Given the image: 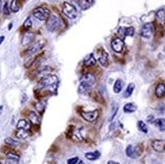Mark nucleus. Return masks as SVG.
<instances>
[{"instance_id": "1", "label": "nucleus", "mask_w": 165, "mask_h": 164, "mask_svg": "<svg viewBox=\"0 0 165 164\" xmlns=\"http://www.w3.org/2000/svg\"><path fill=\"white\" fill-rule=\"evenodd\" d=\"M96 78L92 73H85L80 77V84L78 86V92L85 93L95 85Z\"/></svg>"}, {"instance_id": "2", "label": "nucleus", "mask_w": 165, "mask_h": 164, "mask_svg": "<svg viewBox=\"0 0 165 164\" xmlns=\"http://www.w3.org/2000/svg\"><path fill=\"white\" fill-rule=\"evenodd\" d=\"M58 83H59V78L57 75L48 74L40 79V81L38 83V88L39 89H44V88L53 87V86H57Z\"/></svg>"}, {"instance_id": "3", "label": "nucleus", "mask_w": 165, "mask_h": 164, "mask_svg": "<svg viewBox=\"0 0 165 164\" xmlns=\"http://www.w3.org/2000/svg\"><path fill=\"white\" fill-rule=\"evenodd\" d=\"M62 26H63L62 19L57 15H50L49 18L47 19L46 27L49 32H56L59 29H61Z\"/></svg>"}, {"instance_id": "4", "label": "nucleus", "mask_w": 165, "mask_h": 164, "mask_svg": "<svg viewBox=\"0 0 165 164\" xmlns=\"http://www.w3.org/2000/svg\"><path fill=\"white\" fill-rule=\"evenodd\" d=\"M62 11L64 13V15L69 19H75L78 15V11L76 7H75L73 4L69 3V2H64L63 3Z\"/></svg>"}, {"instance_id": "5", "label": "nucleus", "mask_w": 165, "mask_h": 164, "mask_svg": "<svg viewBox=\"0 0 165 164\" xmlns=\"http://www.w3.org/2000/svg\"><path fill=\"white\" fill-rule=\"evenodd\" d=\"M33 15L39 20H47L49 18V16L51 15V12L48 8L46 7H37L36 9H33Z\"/></svg>"}, {"instance_id": "6", "label": "nucleus", "mask_w": 165, "mask_h": 164, "mask_svg": "<svg viewBox=\"0 0 165 164\" xmlns=\"http://www.w3.org/2000/svg\"><path fill=\"white\" fill-rule=\"evenodd\" d=\"M44 46H45L44 41L36 42V43L32 44V45H30L29 48L26 49V56H33V55L38 54V53L44 48Z\"/></svg>"}, {"instance_id": "7", "label": "nucleus", "mask_w": 165, "mask_h": 164, "mask_svg": "<svg viewBox=\"0 0 165 164\" xmlns=\"http://www.w3.org/2000/svg\"><path fill=\"white\" fill-rule=\"evenodd\" d=\"M153 32H154V26H153L152 23H145L141 29V32H140V35H141L142 38L144 39H149L152 37Z\"/></svg>"}, {"instance_id": "8", "label": "nucleus", "mask_w": 165, "mask_h": 164, "mask_svg": "<svg viewBox=\"0 0 165 164\" xmlns=\"http://www.w3.org/2000/svg\"><path fill=\"white\" fill-rule=\"evenodd\" d=\"M124 48H125L124 40H122V39L120 38H114V40L111 41V49L116 53H122Z\"/></svg>"}, {"instance_id": "9", "label": "nucleus", "mask_w": 165, "mask_h": 164, "mask_svg": "<svg viewBox=\"0 0 165 164\" xmlns=\"http://www.w3.org/2000/svg\"><path fill=\"white\" fill-rule=\"evenodd\" d=\"M134 32H135V29H134L133 26H130V27H120L119 30H117V34L122 39V40H124L126 37H132L134 35Z\"/></svg>"}, {"instance_id": "10", "label": "nucleus", "mask_w": 165, "mask_h": 164, "mask_svg": "<svg viewBox=\"0 0 165 164\" xmlns=\"http://www.w3.org/2000/svg\"><path fill=\"white\" fill-rule=\"evenodd\" d=\"M82 116L85 121L87 122H95L97 118H98V112L97 110H91V112H84L82 113Z\"/></svg>"}, {"instance_id": "11", "label": "nucleus", "mask_w": 165, "mask_h": 164, "mask_svg": "<svg viewBox=\"0 0 165 164\" xmlns=\"http://www.w3.org/2000/svg\"><path fill=\"white\" fill-rule=\"evenodd\" d=\"M152 148L156 152L165 151V140H154L152 142Z\"/></svg>"}, {"instance_id": "12", "label": "nucleus", "mask_w": 165, "mask_h": 164, "mask_svg": "<svg viewBox=\"0 0 165 164\" xmlns=\"http://www.w3.org/2000/svg\"><path fill=\"white\" fill-rule=\"evenodd\" d=\"M29 121L30 123H32L33 125H40L42 122V118L41 116L37 113L36 112H30L29 113Z\"/></svg>"}, {"instance_id": "13", "label": "nucleus", "mask_w": 165, "mask_h": 164, "mask_svg": "<svg viewBox=\"0 0 165 164\" xmlns=\"http://www.w3.org/2000/svg\"><path fill=\"white\" fill-rule=\"evenodd\" d=\"M35 34L33 32H26L23 36H22V45L26 46V45H29V44H32L33 40H35Z\"/></svg>"}, {"instance_id": "14", "label": "nucleus", "mask_w": 165, "mask_h": 164, "mask_svg": "<svg viewBox=\"0 0 165 164\" xmlns=\"http://www.w3.org/2000/svg\"><path fill=\"white\" fill-rule=\"evenodd\" d=\"M83 63H84V66H86V67H92V66H95L96 59L95 57H94V55L92 54V53H90V54H88L87 56L84 58Z\"/></svg>"}, {"instance_id": "15", "label": "nucleus", "mask_w": 165, "mask_h": 164, "mask_svg": "<svg viewBox=\"0 0 165 164\" xmlns=\"http://www.w3.org/2000/svg\"><path fill=\"white\" fill-rule=\"evenodd\" d=\"M53 70V68L51 67V66H41L40 68L37 69V71H36V75L37 76H40V75H42V76H46V75L50 74V72H51Z\"/></svg>"}, {"instance_id": "16", "label": "nucleus", "mask_w": 165, "mask_h": 164, "mask_svg": "<svg viewBox=\"0 0 165 164\" xmlns=\"http://www.w3.org/2000/svg\"><path fill=\"white\" fill-rule=\"evenodd\" d=\"M98 63L102 67H107L108 66V63H110V58H108V54L107 52L103 51L100 56L98 57Z\"/></svg>"}, {"instance_id": "17", "label": "nucleus", "mask_w": 165, "mask_h": 164, "mask_svg": "<svg viewBox=\"0 0 165 164\" xmlns=\"http://www.w3.org/2000/svg\"><path fill=\"white\" fill-rule=\"evenodd\" d=\"M155 94L158 98H162L165 95V84L163 82H160L157 84L155 89Z\"/></svg>"}, {"instance_id": "18", "label": "nucleus", "mask_w": 165, "mask_h": 164, "mask_svg": "<svg viewBox=\"0 0 165 164\" xmlns=\"http://www.w3.org/2000/svg\"><path fill=\"white\" fill-rule=\"evenodd\" d=\"M93 0H78V4L82 10H87L88 8H90L93 5Z\"/></svg>"}, {"instance_id": "19", "label": "nucleus", "mask_w": 165, "mask_h": 164, "mask_svg": "<svg viewBox=\"0 0 165 164\" xmlns=\"http://www.w3.org/2000/svg\"><path fill=\"white\" fill-rule=\"evenodd\" d=\"M15 136L17 139H21V140H24L30 136V132L29 130H23V129H17L15 133Z\"/></svg>"}, {"instance_id": "20", "label": "nucleus", "mask_w": 165, "mask_h": 164, "mask_svg": "<svg viewBox=\"0 0 165 164\" xmlns=\"http://www.w3.org/2000/svg\"><path fill=\"white\" fill-rule=\"evenodd\" d=\"M16 127L17 129H23V130H30V121H26V119H19L16 124Z\"/></svg>"}, {"instance_id": "21", "label": "nucleus", "mask_w": 165, "mask_h": 164, "mask_svg": "<svg viewBox=\"0 0 165 164\" xmlns=\"http://www.w3.org/2000/svg\"><path fill=\"white\" fill-rule=\"evenodd\" d=\"M126 154H127V156L130 158H136L137 156H139L135 149V147L132 145H129L127 147V149H126Z\"/></svg>"}, {"instance_id": "22", "label": "nucleus", "mask_w": 165, "mask_h": 164, "mask_svg": "<svg viewBox=\"0 0 165 164\" xmlns=\"http://www.w3.org/2000/svg\"><path fill=\"white\" fill-rule=\"evenodd\" d=\"M153 123H154V125L157 127V129L159 131H161V132H164L165 131V119H163V118L157 119H155Z\"/></svg>"}, {"instance_id": "23", "label": "nucleus", "mask_w": 165, "mask_h": 164, "mask_svg": "<svg viewBox=\"0 0 165 164\" xmlns=\"http://www.w3.org/2000/svg\"><path fill=\"white\" fill-rule=\"evenodd\" d=\"M123 86H124V81L122 79H117L114 84V92L120 93L123 90Z\"/></svg>"}, {"instance_id": "24", "label": "nucleus", "mask_w": 165, "mask_h": 164, "mask_svg": "<svg viewBox=\"0 0 165 164\" xmlns=\"http://www.w3.org/2000/svg\"><path fill=\"white\" fill-rule=\"evenodd\" d=\"M134 90H135V84H134V83H130V84L127 86V89L125 90L123 96H124L125 98H128V97H130L133 94Z\"/></svg>"}, {"instance_id": "25", "label": "nucleus", "mask_w": 165, "mask_h": 164, "mask_svg": "<svg viewBox=\"0 0 165 164\" xmlns=\"http://www.w3.org/2000/svg\"><path fill=\"white\" fill-rule=\"evenodd\" d=\"M85 157H86V159L91 160V161L96 160V159H98V158L100 157V152H98V151L88 152V153H86V154H85Z\"/></svg>"}, {"instance_id": "26", "label": "nucleus", "mask_w": 165, "mask_h": 164, "mask_svg": "<svg viewBox=\"0 0 165 164\" xmlns=\"http://www.w3.org/2000/svg\"><path fill=\"white\" fill-rule=\"evenodd\" d=\"M137 110V107L135 104H132V102H129V104H125L124 107V112L127 113H134Z\"/></svg>"}, {"instance_id": "27", "label": "nucleus", "mask_w": 165, "mask_h": 164, "mask_svg": "<svg viewBox=\"0 0 165 164\" xmlns=\"http://www.w3.org/2000/svg\"><path fill=\"white\" fill-rule=\"evenodd\" d=\"M9 8H10L11 12H17L19 10V8H20V5L18 3V0H11Z\"/></svg>"}, {"instance_id": "28", "label": "nucleus", "mask_w": 165, "mask_h": 164, "mask_svg": "<svg viewBox=\"0 0 165 164\" xmlns=\"http://www.w3.org/2000/svg\"><path fill=\"white\" fill-rule=\"evenodd\" d=\"M4 143L6 144V145L10 146V147H15V146L18 145L19 142L17 140H15V139H13V138H6L4 140Z\"/></svg>"}, {"instance_id": "29", "label": "nucleus", "mask_w": 165, "mask_h": 164, "mask_svg": "<svg viewBox=\"0 0 165 164\" xmlns=\"http://www.w3.org/2000/svg\"><path fill=\"white\" fill-rule=\"evenodd\" d=\"M137 126H138V129L141 131L142 133H145V134H147L148 133V127L143 121H139L138 124H137Z\"/></svg>"}, {"instance_id": "30", "label": "nucleus", "mask_w": 165, "mask_h": 164, "mask_svg": "<svg viewBox=\"0 0 165 164\" xmlns=\"http://www.w3.org/2000/svg\"><path fill=\"white\" fill-rule=\"evenodd\" d=\"M35 107H36V110H38V113H44V112H45V104H43L42 101H38L37 104H35Z\"/></svg>"}, {"instance_id": "31", "label": "nucleus", "mask_w": 165, "mask_h": 164, "mask_svg": "<svg viewBox=\"0 0 165 164\" xmlns=\"http://www.w3.org/2000/svg\"><path fill=\"white\" fill-rule=\"evenodd\" d=\"M4 164H19V158L6 157V159L4 161Z\"/></svg>"}, {"instance_id": "32", "label": "nucleus", "mask_w": 165, "mask_h": 164, "mask_svg": "<svg viewBox=\"0 0 165 164\" xmlns=\"http://www.w3.org/2000/svg\"><path fill=\"white\" fill-rule=\"evenodd\" d=\"M23 29H30V27L33 26V20H32V18L30 17H27L26 20H24V23H23Z\"/></svg>"}, {"instance_id": "33", "label": "nucleus", "mask_w": 165, "mask_h": 164, "mask_svg": "<svg viewBox=\"0 0 165 164\" xmlns=\"http://www.w3.org/2000/svg\"><path fill=\"white\" fill-rule=\"evenodd\" d=\"M157 18L159 19V20H164L165 19V10L164 9H160L157 11Z\"/></svg>"}, {"instance_id": "34", "label": "nucleus", "mask_w": 165, "mask_h": 164, "mask_svg": "<svg viewBox=\"0 0 165 164\" xmlns=\"http://www.w3.org/2000/svg\"><path fill=\"white\" fill-rule=\"evenodd\" d=\"M2 11H3L4 15H8L10 13V8L8 6V3L5 2V4L3 5V7H2Z\"/></svg>"}, {"instance_id": "35", "label": "nucleus", "mask_w": 165, "mask_h": 164, "mask_svg": "<svg viewBox=\"0 0 165 164\" xmlns=\"http://www.w3.org/2000/svg\"><path fill=\"white\" fill-rule=\"evenodd\" d=\"M78 161H79V158L73 157V158H70V159L67 160V164H76Z\"/></svg>"}, {"instance_id": "36", "label": "nucleus", "mask_w": 165, "mask_h": 164, "mask_svg": "<svg viewBox=\"0 0 165 164\" xmlns=\"http://www.w3.org/2000/svg\"><path fill=\"white\" fill-rule=\"evenodd\" d=\"M21 104H24V102H26V101H27V95H26V93H22V95H21Z\"/></svg>"}, {"instance_id": "37", "label": "nucleus", "mask_w": 165, "mask_h": 164, "mask_svg": "<svg viewBox=\"0 0 165 164\" xmlns=\"http://www.w3.org/2000/svg\"><path fill=\"white\" fill-rule=\"evenodd\" d=\"M117 107H114V113H113V115H111V116L110 118V121L111 122L114 119V118L116 116V115H117Z\"/></svg>"}, {"instance_id": "38", "label": "nucleus", "mask_w": 165, "mask_h": 164, "mask_svg": "<svg viewBox=\"0 0 165 164\" xmlns=\"http://www.w3.org/2000/svg\"><path fill=\"white\" fill-rule=\"evenodd\" d=\"M152 164H162V163L160 162V161H158V160H155V159H154V160L152 161Z\"/></svg>"}, {"instance_id": "39", "label": "nucleus", "mask_w": 165, "mask_h": 164, "mask_svg": "<svg viewBox=\"0 0 165 164\" xmlns=\"http://www.w3.org/2000/svg\"><path fill=\"white\" fill-rule=\"evenodd\" d=\"M107 164H120L119 162H116V161H113V160H111V161H108Z\"/></svg>"}, {"instance_id": "40", "label": "nucleus", "mask_w": 165, "mask_h": 164, "mask_svg": "<svg viewBox=\"0 0 165 164\" xmlns=\"http://www.w3.org/2000/svg\"><path fill=\"white\" fill-rule=\"evenodd\" d=\"M3 41H4V36H1V37H0V45L3 43Z\"/></svg>"}, {"instance_id": "41", "label": "nucleus", "mask_w": 165, "mask_h": 164, "mask_svg": "<svg viewBox=\"0 0 165 164\" xmlns=\"http://www.w3.org/2000/svg\"><path fill=\"white\" fill-rule=\"evenodd\" d=\"M12 26H13V23H9V26H8V29L10 30L11 29H12Z\"/></svg>"}, {"instance_id": "42", "label": "nucleus", "mask_w": 165, "mask_h": 164, "mask_svg": "<svg viewBox=\"0 0 165 164\" xmlns=\"http://www.w3.org/2000/svg\"><path fill=\"white\" fill-rule=\"evenodd\" d=\"M2 110H3V107H2V105L0 104V115L2 113Z\"/></svg>"}, {"instance_id": "43", "label": "nucleus", "mask_w": 165, "mask_h": 164, "mask_svg": "<svg viewBox=\"0 0 165 164\" xmlns=\"http://www.w3.org/2000/svg\"><path fill=\"white\" fill-rule=\"evenodd\" d=\"M1 10H2V2L1 0H0V12H1Z\"/></svg>"}, {"instance_id": "44", "label": "nucleus", "mask_w": 165, "mask_h": 164, "mask_svg": "<svg viewBox=\"0 0 165 164\" xmlns=\"http://www.w3.org/2000/svg\"><path fill=\"white\" fill-rule=\"evenodd\" d=\"M76 164H84V162H83V161H81V160H79Z\"/></svg>"}, {"instance_id": "45", "label": "nucleus", "mask_w": 165, "mask_h": 164, "mask_svg": "<svg viewBox=\"0 0 165 164\" xmlns=\"http://www.w3.org/2000/svg\"><path fill=\"white\" fill-rule=\"evenodd\" d=\"M0 164H4V162H0Z\"/></svg>"}]
</instances>
